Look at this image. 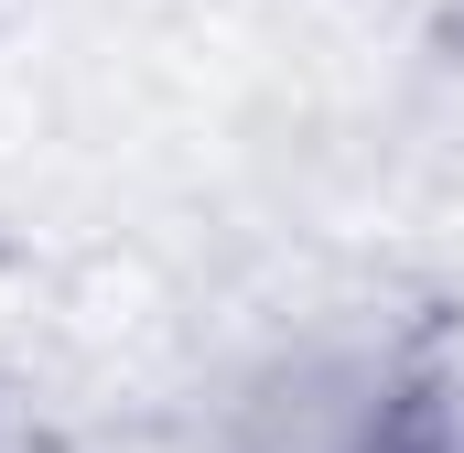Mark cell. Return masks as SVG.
I'll return each instance as SVG.
<instances>
[{"label": "cell", "mask_w": 464, "mask_h": 453, "mask_svg": "<svg viewBox=\"0 0 464 453\" xmlns=\"http://www.w3.org/2000/svg\"><path fill=\"white\" fill-rule=\"evenodd\" d=\"M0 453H87V443H76V432H65L22 378H0Z\"/></svg>", "instance_id": "obj_2"}, {"label": "cell", "mask_w": 464, "mask_h": 453, "mask_svg": "<svg viewBox=\"0 0 464 453\" xmlns=\"http://www.w3.org/2000/svg\"><path fill=\"white\" fill-rule=\"evenodd\" d=\"M335 453H464V356H421L378 389V410Z\"/></svg>", "instance_id": "obj_1"}, {"label": "cell", "mask_w": 464, "mask_h": 453, "mask_svg": "<svg viewBox=\"0 0 464 453\" xmlns=\"http://www.w3.org/2000/svg\"><path fill=\"white\" fill-rule=\"evenodd\" d=\"M443 43H454V65H464V0H443Z\"/></svg>", "instance_id": "obj_3"}]
</instances>
